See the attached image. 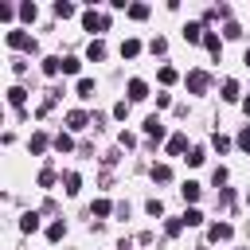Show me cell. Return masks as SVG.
<instances>
[{"mask_svg": "<svg viewBox=\"0 0 250 250\" xmlns=\"http://www.w3.org/2000/svg\"><path fill=\"white\" fill-rule=\"evenodd\" d=\"M8 47L12 51H35V39L27 31H8Z\"/></svg>", "mask_w": 250, "mask_h": 250, "instance_id": "cell-1", "label": "cell"}, {"mask_svg": "<svg viewBox=\"0 0 250 250\" xmlns=\"http://www.w3.org/2000/svg\"><path fill=\"white\" fill-rule=\"evenodd\" d=\"M207 86H211V74H207V70H191V74H188V90H191V94H203Z\"/></svg>", "mask_w": 250, "mask_h": 250, "instance_id": "cell-2", "label": "cell"}, {"mask_svg": "<svg viewBox=\"0 0 250 250\" xmlns=\"http://www.w3.org/2000/svg\"><path fill=\"white\" fill-rule=\"evenodd\" d=\"M125 90H129V102H145V98H148V82H145V78H129Z\"/></svg>", "mask_w": 250, "mask_h": 250, "instance_id": "cell-3", "label": "cell"}, {"mask_svg": "<svg viewBox=\"0 0 250 250\" xmlns=\"http://www.w3.org/2000/svg\"><path fill=\"white\" fill-rule=\"evenodd\" d=\"M82 23H86V31H94V27L102 31V27H109V20H105L102 12H94V8H90V12H82Z\"/></svg>", "mask_w": 250, "mask_h": 250, "instance_id": "cell-4", "label": "cell"}, {"mask_svg": "<svg viewBox=\"0 0 250 250\" xmlns=\"http://www.w3.org/2000/svg\"><path fill=\"white\" fill-rule=\"evenodd\" d=\"M207 234H211V242H227V238L234 234V227H230V223H211Z\"/></svg>", "mask_w": 250, "mask_h": 250, "instance_id": "cell-5", "label": "cell"}, {"mask_svg": "<svg viewBox=\"0 0 250 250\" xmlns=\"http://www.w3.org/2000/svg\"><path fill=\"white\" fill-rule=\"evenodd\" d=\"M86 125H90V117H86L82 109H70V113H66V129H86Z\"/></svg>", "mask_w": 250, "mask_h": 250, "instance_id": "cell-6", "label": "cell"}, {"mask_svg": "<svg viewBox=\"0 0 250 250\" xmlns=\"http://www.w3.org/2000/svg\"><path fill=\"white\" fill-rule=\"evenodd\" d=\"M145 133H148L152 141H160V137H164V125H160V117H156V113H152V117H145Z\"/></svg>", "mask_w": 250, "mask_h": 250, "instance_id": "cell-7", "label": "cell"}, {"mask_svg": "<svg viewBox=\"0 0 250 250\" xmlns=\"http://www.w3.org/2000/svg\"><path fill=\"white\" fill-rule=\"evenodd\" d=\"M86 59H90V62L105 59V43H102V39H90V47H86Z\"/></svg>", "mask_w": 250, "mask_h": 250, "instance_id": "cell-8", "label": "cell"}, {"mask_svg": "<svg viewBox=\"0 0 250 250\" xmlns=\"http://www.w3.org/2000/svg\"><path fill=\"white\" fill-rule=\"evenodd\" d=\"M184 148H188V137H184V133H172V137H168V152H172V156H180Z\"/></svg>", "mask_w": 250, "mask_h": 250, "instance_id": "cell-9", "label": "cell"}, {"mask_svg": "<svg viewBox=\"0 0 250 250\" xmlns=\"http://www.w3.org/2000/svg\"><path fill=\"white\" fill-rule=\"evenodd\" d=\"M203 35H207V31H203V23H188V27H184V39H188V43H199Z\"/></svg>", "mask_w": 250, "mask_h": 250, "instance_id": "cell-10", "label": "cell"}, {"mask_svg": "<svg viewBox=\"0 0 250 250\" xmlns=\"http://www.w3.org/2000/svg\"><path fill=\"white\" fill-rule=\"evenodd\" d=\"M203 47H207L211 55H223V39H219L215 31H207V35H203Z\"/></svg>", "mask_w": 250, "mask_h": 250, "instance_id": "cell-11", "label": "cell"}, {"mask_svg": "<svg viewBox=\"0 0 250 250\" xmlns=\"http://www.w3.org/2000/svg\"><path fill=\"white\" fill-rule=\"evenodd\" d=\"M62 184H66V195H78V188H82V176H78V172H66V176H62Z\"/></svg>", "mask_w": 250, "mask_h": 250, "instance_id": "cell-12", "label": "cell"}, {"mask_svg": "<svg viewBox=\"0 0 250 250\" xmlns=\"http://www.w3.org/2000/svg\"><path fill=\"white\" fill-rule=\"evenodd\" d=\"M20 230H23V234H31V230H39V215H35V211H27V215L20 219Z\"/></svg>", "mask_w": 250, "mask_h": 250, "instance_id": "cell-13", "label": "cell"}, {"mask_svg": "<svg viewBox=\"0 0 250 250\" xmlns=\"http://www.w3.org/2000/svg\"><path fill=\"white\" fill-rule=\"evenodd\" d=\"M74 94H78V98H94V78H78Z\"/></svg>", "mask_w": 250, "mask_h": 250, "instance_id": "cell-14", "label": "cell"}, {"mask_svg": "<svg viewBox=\"0 0 250 250\" xmlns=\"http://www.w3.org/2000/svg\"><path fill=\"white\" fill-rule=\"evenodd\" d=\"M180 191H184V199H188V203H195V199H199V191H203V188H199V184H195V180H188V184H184V188H180Z\"/></svg>", "mask_w": 250, "mask_h": 250, "instance_id": "cell-15", "label": "cell"}, {"mask_svg": "<svg viewBox=\"0 0 250 250\" xmlns=\"http://www.w3.org/2000/svg\"><path fill=\"white\" fill-rule=\"evenodd\" d=\"M109 211H113V203H109V199H94V207H90V215H98V219H105Z\"/></svg>", "mask_w": 250, "mask_h": 250, "instance_id": "cell-16", "label": "cell"}, {"mask_svg": "<svg viewBox=\"0 0 250 250\" xmlns=\"http://www.w3.org/2000/svg\"><path fill=\"white\" fill-rule=\"evenodd\" d=\"M121 55H125V59H137V55H141V43H137V39H125V43H121Z\"/></svg>", "mask_w": 250, "mask_h": 250, "instance_id": "cell-17", "label": "cell"}, {"mask_svg": "<svg viewBox=\"0 0 250 250\" xmlns=\"http://www.w3.org/2000/svg\"><path fill=\"white\" fill-rule=\"evenodd\" d=\"M59 70H62V59H43V74L47 78H55Z\"/></svg>", "mask_w": 250, "mask_h": 250, "instance_id": "cell-18", "label": "cell"}, {"mask_svg": "<svg viewBox=\"0 0 250 250\" xmlns=\"http://www.w3.org/2000/svg\"><path fill=\"white\" fill-rule=\"evenodd\" d=\"M223 98H227V102H238V82H234V78L223 82Z\"/></svg>", "mask_w": 250, "mask_h": 250, "instance_id": "cell-19", "label": "cell"}, {"mask_svg": "<svg viewBox=\"0 0 250 250\" xmlns=\"http://www.w3.org/2000/svg\"><path fill=\"white\" fill-rule=\"evenodd\" d=\"M8 102H12V105H23V102H27V90H23V86H12V90H8Z\"/></svg>", "mask_w": 250, "mask_h": 250, "instance_id": "cell-20", "label": "cell"}, {"mask_svg": "<svg viewBox=\"0 0 250 250\" xmlns=\"http://www.w3.org/2000/svg\"><path fill=\"white\" fill-rule=\"evenodd\" d=\"M152 180H156V184H168V180H172V168H168V164H156V168H152Z\"/></svg>", "mask_w": 250, "mask_h": 250, "instance_id": "cell-21", "label": "cell"}, {"mask_svg": "<svg viewBox=\"0 0 250 250\" xmlns=\"http://www.w3.org/2000/svg\"><path fill=\"white\" fill-rule=\"evenodd\" d=\"M184 223H188V227H199V223H203V211H199V207H188V211H184Z\"/></svg>", "mask_w": 250, "mask_h": 250, "instance_id": "cell-22", "label": "cell"}, {"mask_svg": "<svg viewBox=\"0 0 250 250\" xmlns=\"http://www.w3.org/2000/svg\"><path fill=\"white\" fill-rule=\"evenodd\" d=\"M184 227H188L184 219H168V223H164V234H168V238H176V234H180Z\"/></svg>", "mask_w": 250, "mask_h": 250, "instance_id": "cell-23", "label": "cell"}, {"mask_svg": "<svg viewBox=\"0 0 250 250\" xmlns=\"http://www.w3.org/2000/svg\"><path fill=\"white\" fill-rule=\"evenodd\" d=\"M55 16H59V20L74 16V4H66V0H55Z\"/></svg>", "mask_w": 250, "mask_h": 250, "instance_id": "cell-24", "label": "cell"}, {"mask_svg": "<svg viewBox=\"0 0 250 250\" xmlns=\"http://www.w3.org/2000/svg\"><path fill=\"white\" fill-rule=\"evenodd\" d=\"M55 148H59V152H70V148H74L70 133H59V137H55Z\"/></svg>", "mask_w": 250, "mask_h": 250, "instance_id": "cell-25", "label": "cell"}, {"mask_svg": "<svg viewBox=\"0 0 250 250\" xmlns=\"http://www.w3.org/2000/svg\"><path fill=\"white\" fill-rule=\"evenodd\" d=\"M47 148V133H31V152H43Z\"/></svg>", "mask_w": 250, "mask_h": 250, "instance_id": "cell-26", "label": "cell"}, {"mask_svg": "<svg viewBox=\"0 0 250 250\" xmlns=\"http://www.w3.org/2000/svg\"><path fill=\"white\" fill-rule=\"evenodd\" d=\"M62 234H66V227H62V223H51V227H47V238H51V242H59Z\"/></svg>", "mask_w": 250, "mask_h": 250, "instance_id": "cell-27", "label": "cell"}, {"mask_svg": "<svg viewBox=\"0 0 250 250\" xmlns=\"http://www.w3.org/2000/svg\"><path fill=\"white\" fill-rule=\"evenodd\" d=\"M129 16H133V20H145V16H148V4H129Z\"/></svg>", "mask_w": 250, "mask_h": 250, "instance_id": "cell-28", "label": "cell"}, {"mask_svg": "<svg viewBox=\"0 0 250 250\" xmlns=\"http://www.w3.org/2000/svg\"><path fill=\"white\" fill-rule=\"evenodd\" d=\"M160 82L172 86V82H176V66H160Z\"/></svg>", "mask_w": 250, "mask_h": 250, "instance_id": "cell-29", "label": "cell"}, {"mask_svg": "<svg viewBox=\"0 0 250 250\" xmlns=\"http://www.w3.org/2000/svg\"><path fill=\"white\" fill-rule=\"evenodd\" d=\"M203 160H207V156H203V148H191V152H188V164H191V168H199Z\"/></svg>", "mask_w": 250, "mask_h": 250, "instance_id": "cell-30", "label": "cell"}, {"mask_svg": "<svg viewBox=\"0 0 250 250\" xmlns=\"http://www.w3.org/2000/svg\"><path fill=\"white\" fill-rule=\"evenodd\" d=\"M51 184H55V168H43L39 172V188H51Z\"/></svg>", "mask_w": 250, "mask_h": 250, "instance_id": "cell-31", "label": "cell"}, {"mask_svg": "<svg viewBox=\"0 0 250 250\" xmlns=\"http://www.w3.org/2000/svg\"><path fill=\"white\" fill-rule=\"evenodd\" d=\"M148 51H152V55H164V51H168V43H164V39H160V35H156V39H152V43H148Z\"/></svg>", "mask_w": 250, "mask_h": 250, "instance_id": "cell-32", "label": "cell"}, {"mask_svg": "<svg viewBox=\"0 0 250 250\" xmlns=\"http://www.w3.org/2000/svg\"><path fill=\"white\" fill-rule=\"evenodd\" d=\"M78 66H82L78 59H62V74H78Z\"/></svg>", "mask_w": 250, "mask_h": 250, "instance_id": "cell-33", "label": "cell"}, {"mask_svg": "<svg viewBox=\"0 0 250 250\" xmlns=\"http://www.w3.org/2000/svg\"><path fill=\"white\" fill-rule=\"evenodd\" d=\"M211 145H215V148H219V152H227V148H230V141H227V137H223V133H215V137H211Z\"/></svg>", "mask_w": 250, "mask_h": 250, "instance_id": "cell-34", "label": "cell"}, {"mask_svg": "<svg viewBox=\"0 0 250 250\" xmlns=\"http://www.w3.org/2000/svg\"><path fill=\"white\" fill-rule=\"evenodd\" d=\"M145 211H148V215H164V203H160V199H148Z\"/></svg>", "mask_w": 250, "mask_h": 250, "instance_id": "cell-35", "label": "cell"}, {"mask_svg": "<svg viewBox=\"0 0 250 250\" xmlns=\"http://www.w3.org/2000/svg\"><path fill=\"white\" fill-rule=\"evenodd\" d=\"M20 16L31 23V20H35V4H20Z\"/></svg>", "mask_w": 250, "mask_h": 250, "instance_id": "cell-36", "label": "cell"}, {"mask_svg": "<svg viewBox=\"0 0 250 250\" xmlns=\"http://www.w3.org/2000/svg\"><path fill=\"white\" fill-rule=\"evenodd\" d=\"M238 148H246V152H250V125L238 133Z\"/></svg>", "mask_w": 250, "mask_h": 250, "instance_id": "cell-37", "label": "cell"}, {"mask_svg": "<svg viewBox=\"0 0 250 250\" xmlns=\"http://www.w3.org/2000/svg\"><path fill=\"white\" fill-rule=\"evenodd\" d=\"M125 113H129V102H117V105H113V117H121V121H125Z\"/></svg>", "mask_w": 250, "mask_h": 250, "instance_id": "cell-38", "label": "cell"}, {"mask_svg": "<svg viewBox=\"0 0 250 250\" xmlns=\"http://www.w3.org/2000/svg\"><path fill=\"white\" fill-rule=\"evenodd\" d=\"M242 109H246V117H250V98H246V102H242Z\"/></svg>", "mask_w": 250, "mask_h": 250, "instance_id": "cell-39", "label": "cell"}, {"mask_svg": "<svg viewBox=\"0 0 250 250\" xmlns=\"http://www.w3.org/2000/svg\"><path fill=\"white\" fill-rule=\"evenodd\" d=\"M242 62H246V66H250V51H246V55H242Z\"/></svg>", "mask_w": 250, "mask_h": 250, "instance_id": "cell-40", "label": "cell"}]
</instances>
